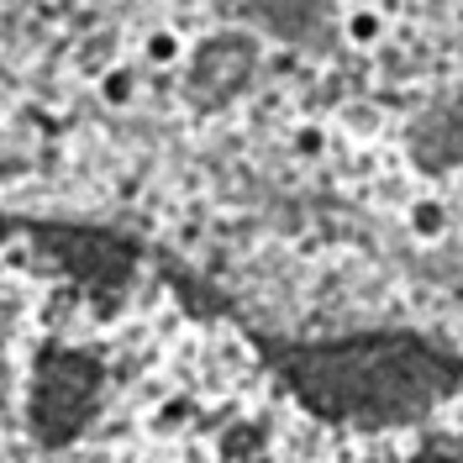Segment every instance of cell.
I'll return each mask as SVG.
<instances>
[{
  "mask_svg": "<svg viewBox=\"0 0 463 463\" xmlns=\"http://www.w3.org/2000/svg\"><path fill=\"white\" fill-rule=\"evenodd\" d=\"M147 58H153V63L179 58V37H174V32H153V37H147Z\"/></svg>",
  "mask_w": 463,
  "mask_h": 463,
  "instance_id": "3",
  "label": "cell"
},
{
  "mask_svg": "<svg viewBox=\"0 0 463 463\" xmlns=\"http://www.w3.org/2000/svg\"><path fill=\"white\" fill-rule=\"evenodd\" d=\"M416 158L421 164H458L463 158V100L437 111L432 121H421L416 132Z\"/></svg>",
  "mask_w": 463,
  "mask_h": 463,
  "instance_id": "2",
  "label": "cell"
},
{
  "mask_svg": "<svg viewBox=\"0 0 463 463\" xmlns=\"http://www.w3.org/2000/svg\"><path fill=\"white\" fill-rule=\"evenodd\" d=\"M448 374L411 343H347L300 358V390L343 421H411L442 395Z\"/></svg>",
  "mask_w": 463,
  "mask_h": 463,
  "instance_id": "1",
  "label": "cell"
},
{
  "mask_svg": "<svg viewBox=\"0 0 463 463\" xmlns=\"http://www.w3.org/2000/svg\"><path fill=\"white\" fill-rule=\"evenodd\" d=\"M347 32H353V43H374V37H379V16H369V11H358V16L347 22Z\"/></svg>",
  "mask_w": 463,
  "mask_h": 463,
  "instance_id": "4",
  "label": "cell"
},
{
  "mask_svg": "<svg viewBox=\"0 0 463 463\" xmlns=\"http://www.w3.org/2000/svg\"><path fill=\"white\" fill-rule=\"evenodd\" d=\"M106 100H116V106H121V100H132V74H121V69L106 74Z\"/></svg>",
  "mask_w": 463,
  "mask_h": 463,
  "instance_id": "5",
  "label": "cell"
}]
</instances>
